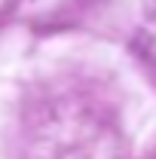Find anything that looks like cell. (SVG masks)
I'll return each mask as SVG.
<instances>
[{
	"instance_id": "1",
	"label": "cell",
	"mask_w": 156,
	"mask_h": 159,
	"mask_svg": "<svg viewBox=\"0 0 156 159\" xmlns=\"http://www.w3.org/2000/svg\"><path fill=\"white\" fill-rule=\"evenodd\" d=\"M144 16L147 19H156V0H144Z\"/></svg>"
}]
</instances>
